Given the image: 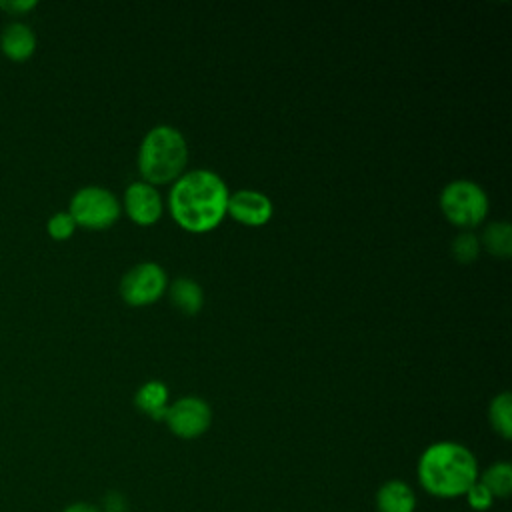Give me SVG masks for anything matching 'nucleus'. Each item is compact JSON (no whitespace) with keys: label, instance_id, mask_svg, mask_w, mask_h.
I'll use <instances>...</instances> for the list:
<instances>
[{"label":"nucleus","instance_id":"nucleus-1","mask_svg":"<svg viewBox=\"0 0 512 512\" xmlns=\"http://www.w3.org/2000/svg\"><path fill=\"white\" fill-rule=\"evenodd\" d=\"M230 190L212 170L184 172L168 192V210L174 222L192 234L212 232L226 218Z\"/></svg>","mask_w":512,"mask_h":512},{"label":"nucleus","instance_id":"nucleus-2","mask_svg":"<svg viewBox=\"0 0 512 512\" xmlns=\"http://www.w3.org/2000/svg\"><path fill=\"white\" fill-rule=\"evenodd\" d=\"M416 474L420 486L436 498H458L478 480L476 456L460 442L440 440L424 448Z\"/></svg>","mask_w":512,"mask_h":512},{"label":"nucleus","instance_id":"nucleus-3","mask_svg":"<svg viewBox=\"0 0 512 512\" xmlns=\"http://www.w3.org/2000/svg\"><path fill=\"white\" fill-rule=\"evenodd\" d=\"M186 162L188 144L178 128L158 124L144 134L136 158L142 182L152 186L172 184L184 174Z\"/></svg>","mask_w":512,"mask_h":512},{"label":"nucleus","instance_id":"nucleus-4","mask_svg":"<svg viewBox=\"0 0 512 512\" xmlns=\"http://www.w3.org/2000/svg\"><path fill=\"white\" fill-rule=\"evenodd\" d=\"M438 204L440 212L450 224L470 232L486 220L490 208V200L484 188L464 178L448 182L440 192Z\"/></svg>","mask_w":512,"mask_h":512},{"label":"nucleus","instance_id":"nucleus-5","mask_svg":"<svg viewBox=\"0 0 512 512\" xmlns=\"http://www.w3.org/2000/svg\"><path fill=\"white\" fill-rule=\"evenodd\" d=\"M68 212L80 228L106 230L118 220L122 206L108 188L92 184L82 186L72 194Z\"/></svg>","mask_w":512,"mask_h":512},{"label":"nucleus","instance_id":"nucleus-6","mask_svg":"<svg viewBox=\"0 0 512 512\" xmlns=\"http://www.w3.org/2000/svg\"><path fill=\"white\" fill-rule=\"evenodd\" d=\"M168 288L166 270L156 262L132 266L120 280V296L128 306L140 308L154 304Z\"/></svg>","mask_w":512,"mask_h":512},{"label":"nucleus","instance_id":"nucleus-7","mask_svg":"<svg viewBox=\"0 0 512 512\" xmlns=\"http://www.w3.org/2000/svg\"><path fill=\"white\" fill-rule=\"evenodd\" d=\"M162 422L174 436L194 440L210 428L212 408L200 396H182L176 402H170Z\"/></svg>","mask_w":512,"mask_h":512},{"label":"nucleus","instance_id":"nucleus-8","mask_svg":"<svg viewBox=\"0 0 512 512\" xmlns=\"http://www.w3.org/2000/svg\"><path fill=\"white\" fill-rule=\"evenodd\" d=\"M124 210L138 226H152L164 212V202L156 186L136 180L124 190Z\"/></svg>","mask_w":512,"mask_h":512},{"label":"nucleus","instance_id":"nucleus-9","mask_svg":"<svg viewBox=\"0 0 512 512\" xmlns=\"http://www.w3.org/2000/svg\"><path fill=\"white\" fill-rule=\"evenodd\" d=\"M274 214V204L272 200L260 192V190H236L228 196V206H226V216L234 218L236 222L244 226H264Z\"/></svg>","mask_w":512,"mask_h":512},{"label":"nucleus","instance_id":"nucleus-10","mask_svg":"<svg viewBox=\"0 0 512 512\" xmlns=\"http://www.w3.org/2000/svg\"><path fill=\"white\" fill-rule=\"evenodd\" d=\"M36 46H38L36 32L26 22H20V20L8 22L0 32V50L12 62L28 60L36 52Z\"/></svg>","mask_w":512,"mask_h":512},{"label":"nucleus","instance_id":"nucleus-11","mask_svg":"<svg viewBox=\"0 0 512 512\" xmlns=\"http://www.w3.org/2000/svg\"><path fill=\"white\" fill-rule=\"evenodd\" d=\"M376 510L378 512H414L416 494L412 486L404 480H388L376 490Z\"/></svg>","mask_w":512,"mask_h":512},{"label":"nucleus","instance_id":"nucleus-12","mask_svg":"<svg viewBox=\"0 0 512 512\" xmlns=\"http://www.w3.org/2000/svg\"><path fill=\"white\" fill-rule=\"evenodd\" d=\"M170 390L164 382L160 380H150L146 384H142L134 396V404L136 408L150 416L152 420H164L166 416V410L170 406Z\"/></svg>","mask_w":512,"mask_h":512},{"label":"nucleus","instance_id":"nucleus-13","mask_svg":"<svg viewBox=\"0 0 512 512\" xmlns=\"http://www.w3.org/2000/svg\"><path fill=\"white\" fill-rule=\"evenodd\" d=\"M168 296H170V302L184 314L188 316H194L202 310L204 306V290L202 286L192 280V278H176L174 282L168 284Z\"/></svg>","mask_w":512,"mask_h":512},{"label":"nucleus","instance_id":"nucleus-14","mask_svg":"<svg viewBox=\"0 0 512 512\" xmlns=\"http://www.w3.org/2000/svg\"><path fill=\"white\" fill-rule=\"evenodd\" d=\"M478 240H480V246H484L496 258L506 260L512 254V228L506 220L490 222L482 230V236Z\"/></svg>","mask_w":512,"mask_h":512},{"label":"nucleus","instance_id":"nucleus-15","mask_svg":"<svg viewBox=\"0 0 512 512\" xmlns=\"http://www.w3.org/2000/svg\"><path fill=\"white\" fill-rule=\"evenodd\" d=\"M488 420L492 430L504 440L512 438V394L500 392L490 400Z\"/></svg>","mask_w":512,"mask_h":512},{"label":"nucleus","instance_id":"nucleus-16","mask_svg":"<svg viewBox=\"0 0 512 512\" xmlns=\"http://www.w3.org/2000/svg\"><path fill=\"white\" fill-rule=\"evenodd\" d=\"M478 480L494 498H506L512 492V466L508 462H494L482 474H478Z\"/></svg>","mask_w":512,"mask_h":512},{"label":"nucleus","instance_id":"nucleus-17","mask_svg":"<svg viewBox=\"0 0 512 512\" xmlns=\"http://www.w3.org/2000/svg\"><path fill=\"white\" fill-rule=\"evenodd\" d=\"M450 250H452V256H454L456 262H460V264H470V262H474V260L478 258V254H480V240H478V236H476L474 232L464 230V232H460V234L454 238Z\"/></svg>","mask_w":512,"mask_h":512},{"label":"nucleus","instance_id":"nucleus-18","mask_svg":"<svg viewBox=\"0 0 512 512\" xmlns=\"http://www.w3.org/2000/svg\"><path fill=\"white\" fill-rule=\"evenodd\" d=\"M76 222L74 218L70 216V212H54L48 222H46V230L50 234V238L62 242V240H68L74 232H76Z\"/></svg>","mask_w":512,"mask_h":512},{"label":"nucleus","instance_id":"nucleus-19","mask_svg":"<svg viewBox=\"0 0 512 512\" xmlns=\"http://www.w3.org/2000/svg\"><path fill=\"white\" fill-rule=\"evenodd\" d=\"M464 498H466V504H468L472 510H476V512H486V510L492 506V502H494V496L490 494V490H488L480 480H476V482L466 490Z\"/></svg>","mask_w":512,"mask_h":512},{"label":"nucleus","instance_id":"nucleus-20","mask_svg":"<svg viewBox=\"0 0 512 512\" xmlns=\"http://www.w3.org/2000/svg\"><path fill=\"white\" fill-rule=\"evenodd\" d=\"M38 6L36 0H0V8L12 16H22Z\"/></svg>","mask_w":512,"mask_h":512},{"label":"nucleus","instance_id":"nucleus-21","mask_svg":"<svg viewBox=\"0 0 512 512\" xmlns=\"http://www.w3.org/2000/svg\"><path fill=\"white\" fill-rule=\"evenodd\" d=\"M62 512H102L100 506L92 504V502H84V500H78V502H70L62 508Z\"/></svg>","mask_w":512,"mask_h":512}]
</instances>
